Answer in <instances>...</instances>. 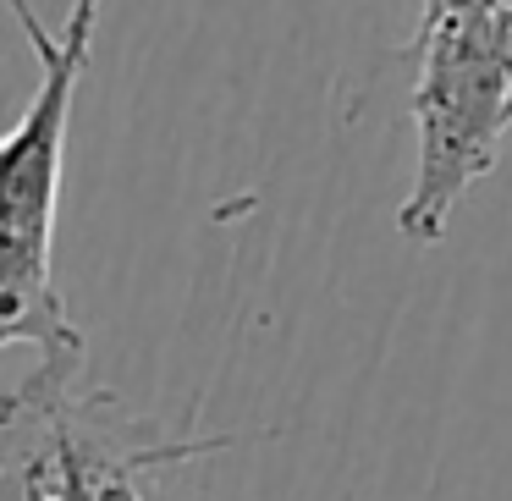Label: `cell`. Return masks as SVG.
I'll use <instances>...</instances> for the list:
<instances>
[{
	"label": "cell",
	"instance_id": "6da1fadb",
	"mask_svg": "<svg viewBox=\"0 0 512 501\" xmlns=\"http://www.w3.org/2000/svg\"><path fill=\"white\" fill-rule=\"evenodd\" d=\"M100 6L105 0H72L61 39H50L34 6L12 0L17 23L39 56V89L0 149V336L12 347L34 342L50 369H78L83 358V336L67 320V303L50 276V237H56L72 100L89 67Z\"/></svg>",
	"mask_w": 512,
	"mask_h": 501
},
{
	"label": "cell",
	"instance_id": "7a4b0ae2",
	"mask_svg": "<svg viewBox=\"0 0 512 501\" xmlns=\"http://www.w3.org/2000/svg\"><path fill=\"white\" fill-rule=\"evenodd\" d=\"M419 83H413V188L397 210L408 243H441L452 210L479 177L496 171V149L512 127V72L490 39L485 0H452L419 23Z\"/></svg>",
	"mask_w": 512,
	"mask_h": 501
},
{
	"label": "cell",
	"instance_id": "3957f363",
	"mask_svg": "<svg viewBox=\"0 0 512 501\" xmlns=\"http://www.w3.org/2000/svg\"><path fill=\"white\" fill-rule=\"evenodd\" d=\"M490 12V39H496V56L501 67L512 72V6H485Z\"/></svg>",
	"mask_w": 512,
	"mask_h": 501
},
{
	"label": "cell",
	"instance_id": "277c9868",
	"mask_svg": "<svg viewBox=\"0 0 512 501\" xmlns=\"http://www.w3.org/2000/svg\"><path fill=\"white\" fill-rule=\"evenodd\" d=\"M94 501H138V490L127 485V479H111V485H105V490H100V496H94Z\"/></svg>",
	"mask_w": 512,
	"mask_h": 501
},
{
	"label": "cell",
	"instance_id": "5b68a950",
	"mask_svg": "<svg viewBox=\"0 0 512 501\" xmlns=\"http://www.w3.org/2000/svg\"><path fill=\"white\" fill-rule=\"evenodd\" d=\"M446 6H452V0H424V23H430V17H441Z\"/></svg>",
	"mask_w": 512,
	"mask_h": 501
},
{
	"label": "cell",
	"instance_id": "8992f818",
	"mask_svg": "<svg viewBox=\"0 0 512 501\" xmlns=\"http://www.w3.org/2000/svg\"><path fill=\"white\" fill-rule=\"evenodd\" d=\"M485 6H512V0H485Z\"/></svg>",
	"mask_w": 512,
	"mask_h": 501
}]
</instances>
